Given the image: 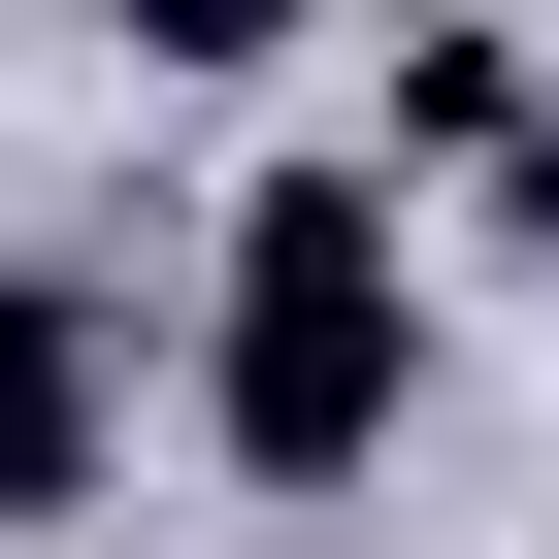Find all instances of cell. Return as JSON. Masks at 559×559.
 <instances>
[{
  "mask_svg": "<svg viewBox=\"0 0 559 559\" xmlns=\"http://www.w3.org/2000/svg\"><path fill=\"white\" fill-rule=\"evenodd\" d=\"M132 461V263H0V526H67Z\"/></svg>",
  "mask_w": 559,
  "mask_h": 559,
  "instance_id": "obj_2",
  "label": "cell"
},
{
  "mask_svg": "<svg viewBox=\"0 0 559 559\" xmlns=\"http://www.w3.org/2000/svg\"><path fill=\"white\" fill-rule=\"evenodd\" d=\"M395 165H297V198H263L230 230V297H198V428L263 461V493H362L395 461Z\"/></svg>",
  "mask_w": 559,
  "mask_h": 559,
  "instance_id": "obj_1",
  "label": "cell"
},
{
  "mask_svg": "<svg viewBox=\"0 0 559 559\" xmlns=\"http://www.w3.org/2000/svg\"><path fill=\"white\" fill-rule=\"evenodd\" d=\"M493 230H526V263H559V99H526V132H493Z\"/></svg>",
  "mask_w": 559,
  "mask_h": 559,
  "instance_id": "obj_3",
  "label": "cell"
}]
</instances>
